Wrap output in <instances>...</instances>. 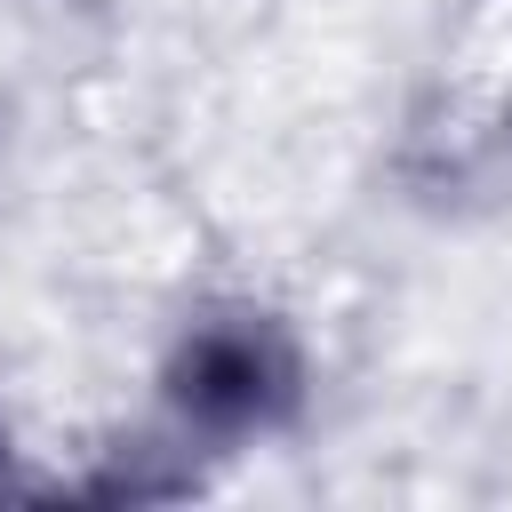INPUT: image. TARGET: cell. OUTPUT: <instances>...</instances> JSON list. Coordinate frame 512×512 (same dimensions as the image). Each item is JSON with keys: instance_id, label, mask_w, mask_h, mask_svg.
Returning <instances> with one entry per match:
<instances>
[{"instance_id": "cell-1", "label": "cell", "mask_w": 512, "mask_h": 512, "mask_svg": "<svg viewBox=\"0 0 512 512\" xmlns=\"http://www.w3.org/2000/svg\"><path fill=\"white\" fill-rule=\"evenodd\" d=\"M280 392H288V352L264 320H208L176 352V400L200 424H224V432L256 424Z\"/></svg>"}]
</instances>
